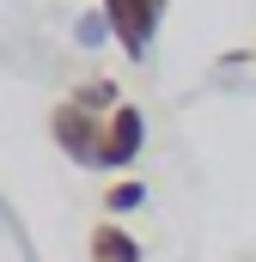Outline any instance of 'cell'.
I'll use <instances>...</instances> for the list:
<instances>
[{"label":"cell","instance_id":"cell-1","mask_svg":"<svg viewBox=\"0 0 256 262\" xmlns=\"http://www.w3.org/2000/svg\"><path fill=\"white\" fill-rule=\"evenodd\" d=\"M49 140H55L61 159L86 165V171H98V159H104V116H92L86 104L61 98V104L49 110Z\"/></svg>","mask_w":256,"mask_h":262},{"label":"cell","instance_id":"cell-2","mask_svg":"<svg viewBox=\"0 0 256 262\" xmlns=\"http://www.w3.org/2000/svg\"><path fill=\"white\" fill-rule=\"evenodd\" d=\"M165 6H171V0H98V12H104V25H110V37L122 43L128 61H146L153 37H159V25H165Z\"/></svg>","mask_w":256,"mask_h":262},{"label":"cell","instance_id":"cell-3","mask_svg":"<svg viewBox=\"0 0 256 262\" xmlns=\"http://www.w3.org/2000/svg\"><path fill=\"white\" fill-rule=\"evenodd\" d=\"M140 146H146V110L122 98V104L104 116V159H98V171H128V165L140 159Z\"/></svg>","mask_w":256,"mask_h":262},{"label":"cell","instance_id":"cell-4","mask_svg":"<svg viewBox=\"0 0 256 262\" xmlns=\"http://www.w3.org/2000/svg\"><path fill=\"white\" fill-rule=\"evenodd\" d=\"M86 256H92V262H146V250H140V238H134L128 226L98 220L92 238H86Z\"/></svg>","mask_w":256,"mask_h":262},{"label":"cell","instance_id":"cell-5","mask_svg":"<svg viewBox=\"0 0 256 262\" xmlns=\"http://www.w3.org/2000/svg\"><path fill=\"white\" fill-rule=\"evenodd\" d=\"M67 98H73V104H86L92 116H110V110L122 104V92H116V79H104V73H98V79H79V85H73Z\"/></svg>","mask_w":256,"mask_h":262},{"label":"cell","instance_id":"cell-6","mask_svg":"<svg viewBox=\"0 0 256 262\" xmlns=\"http://www.w3.org/2000/svg\"><path fill=\"white\" fill-rule=\"evenodd\" d=\"M140 201H146V183H134V177H122V183H110V189H104V213L116 220V213H134Z\"/></svg>","mask_w":256,"mask_h":262},{"label":"cell","instance_id":"cell-7","mask_svg":"<svg viewBox=\"0 0 256 262\" xmlns=\"http://www.w3.org/2000/svg\"><path fill=\"white\" fill-rule=\"evenodd\" d=\"M104 37H110V25H104V12H86V18H79V37H73V43H79V49H98Z\"/></svg>","mask_w":256,"mask_h":262}]
</instances>
